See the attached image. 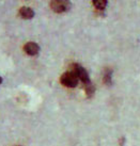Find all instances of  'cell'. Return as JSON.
<instances>
[{
  "label": "cell",
  "mask_w": 140,
  "mask_h": 146,
  "mask_svg": "<svg viewBox=\"0 0 140 146\" xmlns=\"http://www.w3.org/2000/svg\"><path fill=\"white\" fill-rule=\"evenodd\" d=\"M103 79H104V83H106V84H111V82H112V69L106 68L105 70H104Z\"/></svg>",
  "instance_id": "8992f818"
},
{
  "label": "cell",
  "mask_w": 140,
  "mask_h": 146,
  "mask_svg": "<svg viewBox=\"0 0 140 146\" xmlns=\"http://www.w3.org/2000/svg\"><path fill=\"white\" fill-rule=\"evenodd\" d=\"M78 77L76 76V74L72 70H69V72H65L61 75L60 77V81L64 86H67V88H75L76 85L78 84Z\"/></svg>",
  "instance_id": "6da1fadb"
},
{
  "label": "cell",
  "mask_w": 140,
  "mask_h": 146,
  "mask_svg": "<svg viewBox=\"0 0 140 146\" xmlns=\"http://www.w3.org/2000/svg\"><path fill=\"white\" fill-rule=\"evenodd\" d=\"M24 49H25L26 53H28L29 56H35L40 51V46L34 42H28L25 44Z\"/></svg>",
  "instance_id": "277c9868"
},
{
  "label": "cell",
  "mask_w": 140,
  "mask_h": 146,
  "mask_svg": "<svg viewBox=\"0 0 140 146\" xmlns=\"http://www.w3.org/2000/svg\"><path fill=\"white\" fill-rule=\"evenodd\" d=\"M71 2L66 0H54L50 2V8L53 9V11L57 13H63L69 11L71 8Z\"/></svg>",
  "instance_id": "3957f363"
},
{
  "label": "cell",
  "mask_w": 140,
  "mask_h": 146,
  "mask_svg": "<svg viewBox=\"0 0 140 146\" xmlns=\"http://www.w3.org/2000/svg\"><path fill=\"white\" fill-rule=\"evenodd\" d=\"M71 70L72 72H74L76 74V76L78 77V79L80 81L83 82V84H87V83H89L90 81V78H89V74L88 72L86 70V68H83L81 65L77 64V63H74V64H72L71 66Z\"/></svg>",
  "instance_id": "7a4b0ae2"
},
{
  "label": "cell",
  "mask_w": 140,
  "mask_h": 146,
  "mask_svg": "<svg viewBox=\"0 0 140 146\" xmlns=\"http://www.w3.org/2000/svg\"><path fill=\"white\" fill-rule=\"evenodd\" d=\"M2 83V77H0V84Z\"/></svg>",
  "instance_id": "9c48e42d"
},
{
  "label": "cell",
  "mask_w": 140,
  "mask_h": 146,
  "mask_svg": "<svg viewBox=\"0 0 140 146\" xmlns=\"http://www.w3.org/2000/svg\"><path fill=\"white\" fill-rule=\"evenodd\" d=\"M85 91H86L87 95H88L89 97H91V96L94 94L95 88H94V85L92 84V82H89V83L85 84Z\"/></svg>",
  "instance_id": "ba28073f"
},
{
  "label": "cell",
  "mask_w": 140,
  "mask_h": 146,
  "mask_svg": "<svg viewBox=\"0 0 140 146\" xmlns=\"http://www.w3.org/2000/svg\"><path fill=\"white\" fill-rule=\"evenodd\" d=\"M19 15H21L23 18H32L34 16V11L30 7H21L19 9Z\"/></svg>",
  "instance_id": "5b68a950"
},
{
  "label": "cell",
  "mask_w": 140,
  "mask_h": 146,
  "mask_svg": "<svg viewBox=\"0 0 140 146\" xmlns=\"http://www.w3.org/2000/svg\"><path fill=\"white\" fill-rule=\"evenodd\" d=\"M16 146H18V145H16Z\"/></svg>",
  "instance_id": "30bf717a"
},
{
  "label": "cell",
  "mask_w": 140,
  "mask_h": 146,
  "mask_svg": "<svg viewBox=\"0 0 140 146\" xmlns=\"http://www.w3.org/2000/svg\"><path fill=\"white\" fill-rule=\"evenodd\" d=\"M92 3L97 10H101V11H104L107 7V1H105V0H95Z\"/></svg>",
  "instance_id": "52a82bcc"
}]
</instances>
